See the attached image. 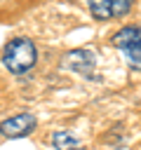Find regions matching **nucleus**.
Listing matches in <instances>:
<instances>
[{"instance_id": "1", "label": "nucleus", "mask_w": 141, "mask_h": 150, "mask_svg": "<svg viewBox=\"0 0 141 150\" xmlns=\"http://www.w3.org/2000/svg\"><path fill=\"white\" fill-rule=\"evenodd\" d=\"M0 59L5 63V68L14 75H21L26 70H31L38 61V49L33 45L31 38H12L2 52H0Z\"/></svg>"}, {"instance_id": "2", "label": "nucleus", "mask_w": 141, "mask_h": 150, "mask_svg": "<svg viewBox=\"0 0 141 150\" xmlns=\"http://www.w3.org/2000/svg\"><path fill=\"white\" fill-rule=\"evenodd\" d=\"M113 45L125 54L129 68L141 70V26H125L113 35Z\"/></svg>"}, {"instance_id": "3", "label": "nucleus", "mask_w": 141, "mask_h": 150, "mask_svg": "<svg viewBox=\"0 0 141 150\" xmlns=\"http://www.w3.org/2000/svg\"><path fill=\"white\" fill-rule=\"evenodd\" d=\"M35 127H38V117L33 112H19L0 122V134L7 138H21V136H28Z\"/></svg>"}, {"instance_id": "4", "label": "nucleus", "mask_w": 141, "mask_h": 150, "mask_svg": "<svg viewBox=\"0 0 141 150\" xmlns=\"http://www.w3.org/2000/svg\"><path fill=\"white\" fill-rule=\"evenodd\" d=\"M63 66L85 75V77H92L94 73V66H96V54L89 52V49H75V52H68L66 59H63Z\"/></svg>"}, {"instance_id": "5", "label": "nucleus", "mask_w": 141, "mask_h": 150, "mask_svg": "<svg viewBox=\"0 0 141 150\" xmlns=\"http://www.w3.org/2000/svg\"><path fill=\"white\" fill-rule=\"evenodd\" d=\"M52 145H54L56 150H85L82 143H80L70 131H66V129L52 134Z\"/></svg>"}, {"instance_id": "6", "label": "nucleus", "mask_w": 141, "mask_h": 150, "mask_svg": "<svg viewBox=\"0 0 141 150\" xmlns=\"http://www.w3.org/2000/svg\"><path fill=\"white\" fill-rule=\"evenodd\" d=\"M89 12L99 21L113 19V0H89Z\"/></svg>"}, {"instance_id": "7", "label": "nucleus", "mask_w": 141, "mask_h": 150, "mask_svg": "<svg viewBox=\"0 0 141 150\" xmlns=\"http://www.w3.org/2000/svg\"><path fill=\"white\" fill-rule=\"evenodd\" d=\"M132 5H134V0H113V19L125 16L132 9Z\"/></svg>"}]
</instances>
